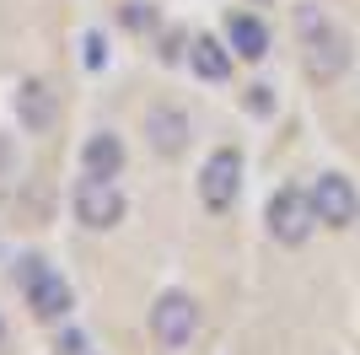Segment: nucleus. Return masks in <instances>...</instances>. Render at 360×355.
Instances as JSON below:
<instances>
[{"label": "nucleus", "instance_id": "obj_1", "mask_svg": "<svg viewBox=\"0 0 360 355\" xmlns=\"http://www.w3.org/2000/svg\"><path fill=\"white\" fill-rule=\"evenodd\" d=\"M296 32H301V49H307V75H312V81H333V75L349 65L345 32L333 27L317 6H301L296 11Z\"/></svg>", "mask_w": 360, "mask_h": 355}, {"label": "nucleus", "instance_id": "obj_2", "mask_svg": "<svg viewBox=\"0 0 360 355\" xmlns=\"http://www.w3.org/2000/svg\"><path fill=\"white\" fill-rule=\"evenodd\" d=\"M150 334H156V344H162V350H188V340L199 334V307H194V296L167 291L162 301L150 307Z\"/></svg>", "mask_w": 360, "mask_h": 355}, {"label": "nucleus", "instance_id": "obj_3", "mask_svg": "<svg viewBox=\"0 0 360 355\" xmlns=\"http://www.w3.org/2000/svg\"><path fill=\"white\" fill-rule=\"evenodd\" d=\"M312 221H317L312 194H301V189H280V194L269 199V237H274V242H285V248L307 242V237H312Z\"/></svg>", "mask_w": 360, "mask_h": 355}, {"label": "nucleus", "instance_id": "obj_4", "mask_svg": "<svg viewBox=\"0 0 360 355\" xmlns=\"http://www.w3.org/2000/svg\"><path fill=\"white\" fill-rule=\"evenodd\" d=\"M22 291H27V307L38 318H65L70 312V285L44 264V259H27L22 264Z\"/></svg>", "mask_w": 360, "mask_h": 355}, {"label": "nucleus", "instance_id": "obj_5", "mask_svg": "<svg viewBox=\"0 0 360 355\" xmlns=\"http://www.w3.org/2000/svg\"><path fill=\"white\" fill-rule=\"evenodd\" d=\"M75 216H81V226H113L124 216V194L113 189V178H81V189H75Z\"/></svg>", "mask_w": 360, "mask_h": 355}, {"label": "nucleus", "instance_id": "obj_6", "mask_svg": "<svg viewBox=\"0 0 360 355\" xmlns=\"http://www.w3.org/2000/svg\"><path fill=\"white\" fill-rule=\"evenodd\" d=\"M237 183H242V156L231 146H221L210 162H205V173H199V194H205L210 210H226L237 199Z\"/></svg>", "mask_w": 360, "mask_h": 355}, {"label": "nucleus", "instance_id": "obj_7", "mask_svg": "<svg viewBox=\"0 0 360 355\" xmlns=\"http://www.w3.org/2000/svg\"><path fill=\"white\" fill-rule=\"evenodd\" d=\"M312 205H317V221L349 226V221H355V210H360V199H355V189H349V178L323 173V178H317V189H312Z\"/></svg>", "mask_w": 360, "mask_h": 355}, {"label": "nucleus", "instance_id": "obj_8", "mask_svg": "<svg viewBox=\"0 0 360 355\" xmlns=\"http://www.w3.org/2000/svg\"><path fill=\"white\" fill-rule=\"evenodd\" d=\"M146 135H150V146L162 151V156H172V151H183V140H188V118H183L178 108H150Z\"/></svg>", "mask_w": 360, "mask_h": 355}, {"label": "nucleus", "instance_id": "obj_9", "mask_svg": "<svg viewBox=\"0 0 360 355\" xmlns=\"http://www.w3.org/2000/svg\"><path fill=\"white\" fill-rule=\"evenodd\" d=\"M16 113H22V124H27L32 135H44L49 124H54V92H49L44 81H22V92H16Z\"/></svg>", "mask_w": 360, "mask_h": 355}, {"label": "nucleus", "instance_id": "obj_10", "mask_svg": "<svg viewBox=\"0 0 360 355\" xmlns=\"http://www.w3.org/2000/svg\"><path fill=\"white\" fill-rule=\"evenodd\" d=\"M226 38H231V49H237L242 59L269 54V27H264L258 16H231V22H226Z\"/></svg>", "mask_w": 360, "mask_h": 355}, {"label": "nucleus", "instance_id": "obj_11", "mask_svg": "<svg viewBox=\"0 0 360 355\" xmlns=\"http://www.w3.org/2000/svg\"><path fill=\"white\" fill-rule=\"evenodd\" d=\"M81 156H86V173H91V178H113V173L124 167V146H119V135H91Z\"/></svg>", "mask_w": 360, "mask_h": 355}, {"label": "nucleus", "instance_id": "obj_12", "mask_svg": "<svg viewBox=\"0 0 360 355\" xmlns=\"http://www.w3.org/2000/svg\"><path fill=\"white\" fill-rule=\"evenodd\" d=\"M188 59H194V70L205 75V81H221L226 70H231V54H226L215 38H194V49H188Z\"/></svg>", "mask_w": 360, "mask_h": 355}, {"label": "nucleus", "instance_id": "obj_13", "mask_svg": "<svg viewBox=\"0 0 360 355\" xmlns=\"http://www.w3.org/2000/svg\"><path fill=\"white\" fill-rule=\"evenodd\" d=\"M60 355H91V350H86V344H81V334H70V340L60 344Z\"/></svg>", "mask_w": 360, "mask_h": 355}]
</instances>
